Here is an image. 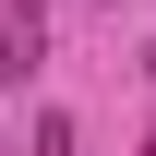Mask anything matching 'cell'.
Returning <instances> with one entry per match:
<instances>
[{
  "instance_id": "6da1fadb",
  "label": "cell",
  "mask_w": 156,
  "mask_h": 156,
  "mask_svg": "<svg viewBox=\"0 0 156 156\" xmlns=\"http://www.w3.org/2000/svg\"><path fill=\"white\" fill-rule=\"evenodd\" d=\"M36 48H48V12H36V0H12V12H0V72H36Z\"/></svg>"
},
{
  "instance_id": "7a4b0ae2",
  "label": "cell",
  "mask_w": 156,
  "mask_h": 156,
  "mask_svg": "<svg viewBox=\"0 0 156 156\" xmlns=\"http://www.w3.org/2000/svg\"><path fill=\"white\" fill-rule=\"evenodd\" d=\"M36 156H72V120L60 108H36Z\"/></svg>"
},
{
  "instance_id": "3957f363",
  "label": "cell",
  "mask_w": 156,
  "mask_h": 156,
  "mask_svg": "<svg viewBox=\"0 0 156 156\" xmlns=\"http://www.w3.org/2000/svg\"><path fill=\"white\" fill-rule=\"evenodd\" d=\"M144 72H156V48H144Z\"/></svg>"
}]
</instances>
